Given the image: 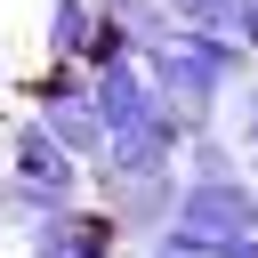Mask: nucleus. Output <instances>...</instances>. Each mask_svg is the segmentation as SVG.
I'll list each match as a JSON object with an SVG mask.
<instances>
[{
  "instance_id": "obj_1",
  "label": "nucleus",
  "mask_w": 258,
  "mask_h": 258,
  "mask_svg": "<svg viewBox=\"0 0 258 258\" xmlns=\"http://www.w3.org/2000/svg\"><path fill=\"white\" fill-rule=\"evenodd\" d=\"M234 73H242V56H234V40H226V32L185 24L177 40H153V81H161L169 97H185L194 113H210V97H218Z\"/></svg>"
},
{
  "instance_id": "obj_2",
  "label": "nucleus",
  "mask_w": 258,
  "mask_h": 258,
  "mask_svg": "<svg viewBox=\"0 0 258 258\" xmlns=\"http://www.w3.org/2000/svg\"><path fill=\"white\" fill-rule=\"evenodd\" d=\"M16 202H32V210L73 202V153L56 145L48 121H24L16 129Z\"/></svg>"
},
{
  "instance_id": "obj_3",
  "label": "nucleus",
  "mask_w": 258,
  "mask_h": 258,
  "mask_svg": "<svg viewBox=\"0 0 258 258\" xmlns=\"http://www.w3.org/2000/svg\"><path fill=\"white\" fill-rule=\"evenodd\" d=\"M177 226H194V234H210V242H226V234H258V194L234 185V177H202V185L177 194Z\"/></svg>"
},
{
  "instance_id": "obj_4",
  "label": "nucleus",
  "mask_w": 258,
  "mask_h": 258,
  "mask_svg": "<svg viewBox=\"0 0 258 258\" xmlns=\"http://www.w3.org/2000/svg\"><path fill=\"white\" fill-rule=\"evenodd\" d=\"M105 250H113V226L105 218H81L73 202H56L32 226V258H105Z\"/></svg>"
},
{
  "instance_id": "obj_5",
  "label": "nucleus",
  "mask_w": 258,
  "mask_h": 258,
  "mask_svg": "<svg viewBox=\"0 0 258 258\" xmlns=\"http://www.w3.org/2000/svg\"><path fill=\"white\" fill-rule=\"evenodd\" d=\"M89 105H97V121H105V137H113V129H129V121H145V113H153V97H145V81H137V73H129V64H121V56H113V64H105V73H97V89H89Z\"/></svg>"
},
{
  "instance_id": "obj_6",
  "label": "nucleus",
  "mask_w": 258,
  "mask_h": 258,
  "mask_svg": "<svg viewBox=\"0 0 258 258\" xmlns=\"http://www.w3.org/2000/svg\"><path fill=\"white\" fill-rule=\"evenodd\" d=\"M40 121L56 129V145H64V153H97V145H105L97 105H89V97H73V89H48V113H40Z\"/></svg>"
},
{
  "instance_id": "obj_7",
  "label": "nucleus",
  "mask_w": 258,
  "mask_h": 258,
  "mask_svg": "<svg viewBox=\"0 0 258 258\" xmlns=\"http://www.w3.org/2000/svg\"><path fill=\"white\" fill-rule=\"evenodd\" d=\"M89 32H97V24H89L81 0H56V8H48V48H56V56H89Z\"/></svg>"
},
{
  "instance_id": "obj_8",
  "label": "nucleus",
  "mask_w": 258,
  "mask_h": 258,
  "mask_svg": "<svg viewBox=\"0 0 258 258\" xmlns=\"http://www.w3.org/2000/svg\"><path fill=\"white\" fill-rule=\"evenodd\" d=\"M185 24H202V32H226V24H242V0H169Z\"/></svg>"
},
{
  "instance_id": "obj_9",
  "label": "nucleus",
  "mask_w": 258,
  "mask_h": 258,
  "mask_svg": "<svg viewBox=\"0 0 258 258\" xmlns=\"http://www.w3.org/2000/svg\"><path fill=\"white\" fill-rule=\"evenodd\" d=\"M242 137H250V145H258V89H250V97H242Z\"/></svg>"
},
{
  "instance_id": "obj_10",
  "label": "nucleus",
  "mask_w": 258,
  "mask_h": 258,
  "mask_svg": "<svg viewBox=\"0 0 258 258\" xmlns=\"http://www.w3.org/2000/svg\"><path fill=\"white\" fill-rule=\"evenodd\" d=\"M234 32H242V40H250V48H258V0H250V8H242V24H234Z\"/></svg>"
},
{
  "instance_id": "obj_11",
  "label": "nucleus",
  "mask_w": 258,
  "mask_h": 258,
  "mask_svg": "<svg viewBox=\"0 0 258 258\" xmlns=\"http://www.w3.org/2000/svg\"><path fill=\"white\" fill-rule=\"evenodd\" d=\"M242 8H250V0H242Z\"/></svg>"
}]
</instances>
